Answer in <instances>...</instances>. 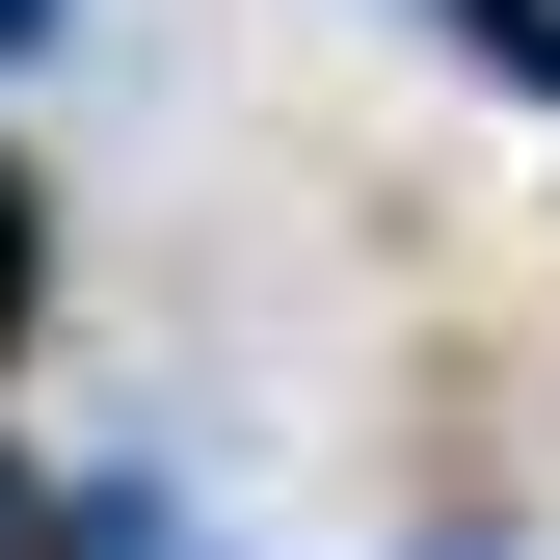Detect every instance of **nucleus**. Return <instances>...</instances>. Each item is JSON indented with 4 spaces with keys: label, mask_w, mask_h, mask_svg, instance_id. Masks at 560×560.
I'll return each mask as SVG.
<instances>
[{
    "label": "nucleus",
    "mask_w": 560,
    "mask_h": 560,
    "mask_svg": "<svg viewBox=\"0 0 560 560\" xmlns=\"http://www.w3.org/2000/svg\"><path fill=\"white\" fill-rule=\"evenodd\" d=\"M428 27L480 54V81H534V107H560V0H428Z\"/></svg>",
    "instance_id": "1"
},
{
    "label": "nucleus",
    "mask_w": 560,
    "mask_h": 560,
    "mask_svg": "<svg viewBox=\"0 0 560 560\" xmlns=\"http://www.w3.org/2000/svg\"><path fill=\"white\" fill-rule=\"evenodd\" d=\"M81 560H214V534H187L161 480H81Z\"/></svg>",
    "instance_id": "2"
},
{
    "label": "nucleus",
    "mask_w": 560,
    "mask_h": 560,
    "mask_svg": "<svg viewBox=\"0 0 560 560\" xmlns=\"http://www.w3.org/2000/svg\"><path fill=\"white\" fill-rule=\"evenodd\" d=\"M0 294H27V187H0Z\"/></svg>",
    "instance_id": "3"
},
{
    "label": "nucleus",
    "mask_w": 560,
    "mask_h": 560,
    "mask_svg": "<svg viewBox=\"0 0 560 560\" xmlns=\"http://www.w3.org/2000/svg\"><path fill=\"white\" fill-rule=\"evenodd\" d=\"M0 27H54V0H0Z\"/></svg>",
    "instance_id": "4"
},
{
    "label": "nucleus",
    "mask_w": 560,
    "mask_h": 560,
    "mask_svg": "<svg viewBox=\"0 0 560 560\" xmlns=\"http://www.w3.org/2000/svg\"><path fill=\"white\" fill-rule=\"evenodd\" d=\"M454 560H480V534H454Z\"/></svg>",
    "instance_id": "5"
}]
</instances>
